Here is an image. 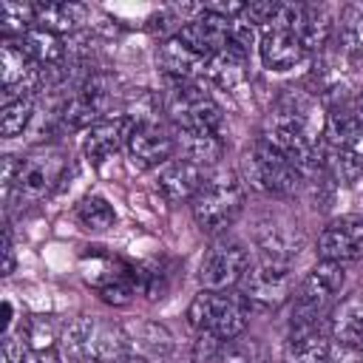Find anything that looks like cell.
Returning <instances> with one entry per match:
<instances>
[{
	"mask_svg": "<svg viewBox=\"0 0 363 363\" xmlns=\"http://www.w3.org/2000/svg\"><path fill=\"white\" fill-rule=\"evenodd\" d=\"M28 343L26 337L20 335H6L3 337V346H0V363H26L28 360Z\"/></svg>",
	"mask_w": 363,
	"mask_h": 363,
	"instance_id": "obj_30",
	"label": "cell"
},
{
	"mask_svg": "<svg viewBox=\"0 0 363 363\" xmlns=\"http://www.w3.org/2000/svg\"><path fill=\"white\" fill-rule=\"evenodd\" d=\"M130 337V352L139 357H167L173 352V335L156 320H139L136 326H125Z\"/></svg>",
	"mask_w": 363,
	"mask_h": 363,
	"instance_id": "obj_22",
	"label": "cell"
},
{
	"mask_svg": "<svg viewBox=\"0 0 363 363\" xmlns=\"http://www.w3.org/2000/svg\"><path fill=\"white\" fill-rule=\"evenodd\" d=\"M230 31H233V20H224V17H216V14H207L204 9L199 11V17L187 20L176 37L184 40L199 57H204L207 62L221 54L227 45H230Z\"/></svg>",
	"mask_w": 363,
	"mask_h": 363,
	"instance_id": "obj_14",
	"label": "cell"
},
{
	"mask_svg": "<svg viewBox=\"0 0 363 363\" xmlns=\"http://www.w3.org/2000/svg\"><path fill=\"white\" fill-rule=\"evenodd\" d=\"M74 216H77V221L82 224V230H91V233H102V230H108V227L116 224V210H113V204H111L105 196H99V193H88V196L77 204Z\"/></svg>",
	"mask_w": 363,
	"mask_h": 363,
	"instance_id": "obj_26",
	"label": "cell"
},
{
	"mask_svg": "<svg viewBox=\"0 0 363 363\" xmlns=\"http://www.w3.org/2000/svg\"><path fill=\"white\" fill-rule=\"evenodd\" d=\"M354 105H357V108H360V111H363V91H360V94H357V99H354Z\"/></svg>",
	"mask_w": 363,
	"mask_h": 363,
	"instance_id": "obj_35",
	"label": "cell"
},
{
	"mask_svg": "<svg viewBox=\"0 0 363 363\" xmlns=\"http://www.w3.org/2000/svg\"><path fill=\"white\" fill-rule=\"evenodd\" d=\"M250 267V255L241 241L235 238H218L207 247L201 264H199V281L204 289H233L241 284L244 272Z\"/></svg>",
	"mask_w": 363,
	"mask_h": 363,
	"instance_id": "obj_10",
	"label": "cell"
},
{
	"mask_svg": "<svg viewBox=\"0 0 363 363\" xmlns=\"http://www.w3.org/2000/svg\"><path fill=\"white\" fill-rule=\"evenodd\" d=\"M82 278L88 286L99 292L105 303L113 306H128L136 295L133 286V264H125L108 252H99V247H88L82 255Z\"/></svg>",
	"mask_w": 363,
	"mask_h": 363,
	"instance_id": "obj_8",
	"label": "cell"
},
{
	"mask_svg": "<svg viewBox=\"0 0 363 363\" xmlns=\"http://www.w3.org/2000/svg\"><path fill=\"white\" fill-rule=\"evenodd\" d=\"M332 343L320 323H292L289 337L284 343L286 363H329Z\"/></svg>",
	"mask_w": 363,
	"mask_h": 363,
	"instance_id": "obj_17",
	"label": "cell"
},
{
	"mask_svg": "<svg viewBox=\"0 0 363 363\" xmlns=\"http://www.w3.org/2000/svg\"><path fill=\"white\" fill-rule=\"evenodd\" d=\"M244 173H247V182L255 190L269 193V196H292V193H298L301 179H303V173L281 150H275L264 139H258L247 150V156H244Z\"/></svg>",
	"mask_w": 363,
	"mask_h": 363,
	"instance_id": "obj_7",
	"label": "cell"
},
{
	"mask_svg": "<svg viewBox=\"0 0 363 363\" xmlns=\"http://www.w3.org/2000/svg\"><path fill=\"white\" fill-rule=\"evenodd\" d=\"M244 207V187L230 170H216L204 176L201 187L190 199V210L196 224L204 233H218L235 221Z\"/></svg>",
	"mask_w": 363,
	"mask_h": 363,
	"instance_id": "obj_3",
	"label": "cell"
},
{
	"mask_svg": "<svg viewBox=\"0 0 363 363\" xmlns=\"http://www.w3.org/2000/svg\"><path fill=\"white\" fill-rule=\"evenodd\" d=\"M318 255L320 261L352 264L363 258V216L346 213L332 218L318 235Z\"/></svg>",
	"mask_w": 363,
	"mask_h": 363,
	"instance_id": "obj_12",
	"label": "cell"
},
{
	"mask_svg": "<svg viewBox=\"0 0 363 363\" xmlns=\"http://www.w3.org/2000/svg\"><path fill=\"white\" fill-rule=\"evenodd\" d=\"M241 295L255 306H281L292 295V261L261 255L241 278Z\"/></svg>",
	"mask_w": 363,
	"mask_h": 363,
	"instance_id": "obj_9",
	"label": "cell"
},
{
	"mask_svg": "<svg viewBox=\"0 0 363 363\" xmlns=\"http://www.w3.org/2000/svg\"><path fill=\"white\" fill-rule=\"evenodd\" d=\"M332 31H335V20L323 6H303L298 34H301V43L306 51H320L329 43Z\"/></svg>",
	"mask_w": 363,
	"mask_h": 363,
	"instance_id": "obj_25",
	"label": "cell"
},
{
	"mask_svg": "<svg viewBox=\"0 0 363 363\" xmlns=\"http://www.w3.org/2000/svg\"><path fill=\"white\" fill-rule=\"evenodd\" d=\"M255 241L261 247V255L281 258V261L298 258L301 244H303L298 224H292V221H286L281 216H267L255 230Z\"/></svg>",
	"mask_w": 363,
	"mask_h": 363,
	"instance_id": "obj_16",
	"label": "cell"
},
{
	"mask_svg": "<svg viewBox=\"0 0 363 363\" xmlns=\"http://www.w3.org/2000/svg\"><path fill=\"white\" fill-rule=\"evenodd\" d=\"M65 170H68V153L62 147H57V145L34 147L17 164V173H14V182H11L14 199L20 204L23 201L34 204V201L45 199L60 184Z\"/></svg>",
	"mask_w": 363,
	"mask_h": 363,
	"instance_id": "obj_4",
	"label": "cell"
},
{
	"mask_svg": "<svg viewBox=\"0 0 363 363\" xmlns=\"http://www.w3.org/2000/svg\"><path fill=\"white\" fill-rule=\"evenodd\" d=\"M337 34H340L343 54L349 60H363V6L360 3H352L340 11Z\"/></svg>",
	"mask_w": 363,
	"mask_h": 363,
	"instance_id": "obj_27",
	"label": "cell"
},
{
	"mask_svg": "<svg viewBox=\"0 0 363 363\" xmlns=\"http://www.w3.org/2000/svg\"><path fill=\"white\" fill-rule=\"evenodd\" d=\"M156 65L170 82H196V77L207 74V60L199 57L184 40L176 34L167 37L156 51Z\"/></svg>",
	"mask_w": 363,
	"mask_h": 363,
	"instance_id": "obj_15",
	"label": "cell"
},
{
	"mask_svg": "<svg viewBox=\"0 0 363 363\" xmlns=\"http://www.w3.org/2000/svg\"><path fill=\"white\" fill-rule=\"evenodd\" d=\"M329 332L337 343L363 346V289L349 292L329 315Z\"/></svg>",
	"mask_w": 363,
	"mask_h": 363,
	"instance_id": "obj_20",
	"label": "cell"
},
{
	"mask_svg": "<svg viewBox=\"0 0 363 363\" xmlns=\"http://www.w3.org/2000/svg\"><path fill=\"white\" fill-rule=\"evenodd\" d=\"M320 170L337 184H354L363 176V156L352 147H340L320 139Z\"/></svg>",
	"mask_w": 363,
	"mask_h": 363,
	"instance_id": "obj_21",
	"label": "cell"
},
{
	"mask_svg": "<svg viewBox=\"0 0 363 363\" xmlns=\"http://www.w3.org/2000/svg\"><path fill=\"white\" fill-rule=\"evenodd\" d=\"M176 150H179V159H187L196 167H204L221 159L224 139L221 133H179L176 130Z\"/></svg>",
	"mask_w": 363,
	"mask_h": 363,
	"instance_id": "obj_23",
	"label": "cell"
},
{
	"mask_svg": "<svg viewBox=\"0 0 363 363\" xmlns=\"http://www.w3.org/2000/svg\"><path fill=\"white\" fill-rule=\"evenodd\" d=\"M164 111L179 133H221L224 113L218 102L196 82H173Z\"/></svg>",
	"mask_w": 363,
	"mask_h": 363,
	"instance_id": "obj_5",
	"label": "cell"
},
{
	"mask_svg": "<svg viewBox=\"0 0 363 363\" xmlns=\"http://www.w3.org/2000/svg\"><path fill=\"white\" fill-rule=\"evenodd\" d=\"M122 363H145V357H136V354H130V357H125Z\"/></svg>",
	"mask_w": 363,
	"mask_h": 363,
	"instance_id": "obj_34",
	"label": "cell"
},
{
	"mask_svg": "<svg viewBox=\"0 0 363 363\" xmlns=\"http://www.w3.org/2000/svg\"><path fill=\"white\" fill-rule=\"evenodd\" d=\"M218 360L221 363H267V349L258 337H233L227 343H221L218 349Z\"/></svg>",
	"mask_w": 363,
	"mask_h": 363,
	"instance_id": "obj_28",
	"label": "cell"
},
{
	"mask_svg": "<svg viewBox=\"0 0 363 363\" xmlns=\"http://www.w3.org/2000/svg\"><path fill=\"white\" fill-rule=\"evenodd\" d=\"M128 130H130V119H122V116L102 119V122L91 125L88 133H85V156H88V162L99 167L108 156H113L128 142Z\"/></svg>",
	"mask_w": 363,
	"mask_h": 363,
	"instance_id": "obj_19",
	"label": "cell"
},
{
	"mask_svg": "<svg viewBox=\"0 0 363 363\" xmlns=\"http://www.w3.org/2000/svg\"><path fill=\"white\" fill-rule=\"evenodd\" d=\"M113 99V79L108 74H88L62 105V122L68 128H91L102 122Z\"/></svg>",
	"mask_w": 363,
	"mask_h": 363,
	"instance_id": "obj_11",
	"label": "cell"
},
{
	"mask_svg": "<svg viewBox=\"0 0 363 363\" xmlns=\"http://www.w3.org/2000/svg\"><path fill=\"white\" fill-rule=\"evenodd\" d=\"M62 352L71 363H122L133 354L128 329L99 315H77L62 329Z\"/></svg>",
	"mask_w": 363,
	"mask_h": 363,
	"instance_id": "obj_1",
	"label": "cell"
},
{
	"mask_svg": "<svg viewBox=\"0 0 363 363\" xmlns=\"http://www.w3.org/2000/svg\"><path fill=\"white\" fill-rule=\"evenodd\" d=\"M329 363H363V346H352V343H332L329 352Z\"/></svg>",
	"mask_w": 363,
	"mask_h": 363,
	"instance_id": "obj_31",
	"label": "cell"
},
{
	"mask_svg": "<svg viewBox=\"0 0 363 363\" xmlns=\"http://www.w3.org/2000/svg\"><path fill=\"white\" fill-rule=\"evenodd\" d=\"M128 153L142 167H159L173 159L176 153V136H170L156 119H133L128 130Z\"/></svg>",
	"mask_w": 363,
	"mask_h": 363,
	"instance_id": "obj_13",
	"label": "cell"
},
{
	"mask_svg": "<svg viewBox=\"0 0 363 363\" xmlns=\"http://www.w3.org/2000/svg\"><path fill=\"white\" fill-rule=\"evenodd\" d=\"M82 20H85V6H77V3H37L34 6V26L57 37H62L65 31H74Z\"/></svg>",
	"mask_w": 363,
	"mask_h": 363,
	"instance_id": "obj_24",
	"label": "cell"
},
{
	"mask_svg": "<svg viewBox=\"0 0 363 363\" xmlns=\"http://www.w3.org/2000/svg\"><path fill=\"white\" fill-rule=\"evenodd\" d=\"M14 272V238H11V230L6 227L3 233V275Z\"/></svg>",
	"mask_w": 363,
	"mask_h": 363,
	"instance_id": "obj_32",
	"label": "cell"
},
{
	"mask_svg": "<svg viewBox=\"0 0 363 363\" xmlns=\"http://www.w3.org/2000/svg\"><path fill=\"white\" fill-rule=\"evenodd\" d=\"M26 363H62V357H60V354L54 352V346H51V349H37V352H31Z\"/></svg>",
	"mask_w": 363,
	"mask_h": 363,
	"instance_id": "obj_33",
	"label": "cell"
},
{
	"mask_svg": "<svg viewBox=\"0 0 363 363\" xmlns=\"http://www.w3.org/2000/svg\"><path fill=\"white\" fill-rule=\"evenodd\" d=\"M34 105L31 96H14V99H3V111H0V130L6 139L17 136L26 130V125L31 122Z\"/></svg>",
	"mask_w": 363,
	"mask_h": 363,
	"instance_id": "obj_29",
	"label": "cell"
},
{
	"mask_svg": "<svg viewBox=\"0 0 363 363\" xmlns=\"http://www.w3.org/2000/svg\"><path fill=\"white\" fill-rule=\"evenodd\" d=\"M204 173L187 159H170L159 167V190L167 201H190L201 187Z\"/></svg>",
	"mask_w": 363,
	"mask_h": 363,
	"instance_id": "obj_18",
	"label": "cell"
},
{
	"mask_svg": "<svg viewBox=\"0 0 363 363\" xmlns=\"http://www.w3.org/2000/svg\"><path fill=\"white\" fill-rule=\"evenodd\" d=\"M346 284L343 264L320 261L292 292V323H318V318L332 306L337 292Z\"/></svg>",
	"mask_w": 363,
	"mask_h": 363,
	"instance_id": "obj_6",
	"label": "cell"
},
{
	"mask_svg": "<svg viewBox=\"0 0 363 363\" xmlns=\"http://www.w3.org/2000/svg\"><path fill=\"white\" fill-rule=\"evenodd\" d=\"M250 320V303L241 292L201 289L187 306V323L199 335H210L221 343L244 335Z\"/></svg>",
	"mask_w": 363,
	"mask_h": 363,
	"instance_id": "obj_2",
	"label": "cell"
}]
</instances>
